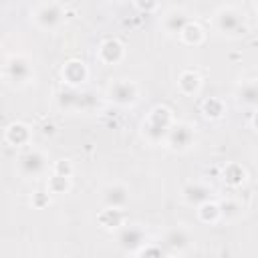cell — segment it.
I'll use <instances>...</instances> for the list:
<instances>
[{
	"instance_id": "obj_10",
	"label": "cell",
	"mask_w": 258,
	"mask_h": 258,
	"mask_svg": "<svg viewBox=\"0 0 258 258\" xmlns=\"http://www.w3.org/2000/svg\"><path fill=\"white\" fill-rule=\"evenodd\" d=\"M187 24H189V18H187V14L181 12V10H171V12L165 16V20H163L165 30H167V32H177V34H181V30H183Z\"/></svg>"
},
{
	"instance_id": "obj_8",
	"label": "cell",
	"mask_w": 258,
	"mask_h": 258,
	"mask_svg": "<svg viewBox=\"0 0 258 258\" xmlns=\"http://www.w3.org/2000/svg\"><path fill=\"white\" fill-rule=\"evenodd\" d=\"M123 56V44L115 38H109L105 42H101L99 46V58L105 62V64H115L119 62Z\"/></svg>"
},
{
	"instance_id": "obj_1",
	"label": "cell",
	"mask_w": 258,
	"mask_h": 258,
	"mask_svg": "<svg viewBox=\"0 0 258 258\" xmlns=\"http://www.w3.org/2000/svg\"><path fill=\"white\" fill-rule=\"evenodd\" d=\"M169 129H171V111L165 107H155L149 113L147 121L143 123V133L153 143L159 141L161 137H167Z\"/></svg>"
},
{
	"instance_id": "obj_19",
	"label": "cell",
	"mask_w": 258,
	"mask_h": 258,
	"mask_svg": "<svg viewBox=\"0 0 258 258\" xmlns=\"http://www.w3.org/2000/svg\"><path fill=\"white\" fill-rule=\"evenodd\" d=\"M224 179H226L228 183H232V185H238V183L244 181V169H242L240 165L232 163V165H228V169L224 171Z\"/></svg>"
},
{
	"instance_id": "obj_5",
	"label": "cell",
	"mask_w": 258,
	"mask_h": 258,
	"mask_svg": "<svg viewBox=\"0 0 258 258\" xmlns=\"http://www.w3.org/2000/svg\"><path fill=\"white\" fill-rule=\"evenodd\" d=\"M4 71H6V79L12 81V83H18V85L26 83L30 79V75H32V69H30L28 60L24 56H16V54L6 60Z\"/></svg>"
},
{
	"instance_id": "obj_14",
	"label": "cell",
	"mask_w": 258,
	"mask_h": 258,
	"mask_svg": "<svg viewBox=\"0 0 258 258\" xmlns=\"http://www.w3.org/2000/svg\"><path fill=\"white\" fill-rule=\"evenodd\" d=\"M28 127L22 125V123H12L8 129H6V141L12 143V145H22L28 141Z\"/></svg>"
},
{
	"instance_id": "obj_13",
	"label": "cell",
	"mask_w": 258,
	"mask_h": 258,
	"mask_svg": "<svg viewBox=\"0 0 258 258\" xmlns=\"http://www.w3.org/2000/svg\"><path fill=\"white\" fill-rule=\"evenodd\" d=\"M238 101L248 107H258V81H248L238 91Z\"/></svg>"
},
{
	"instance_id": "obj_7",
	"label": "cell",
	"mask_w": 258,
	"mask_h": 258,
	"mask_svg": "<svg viewBox=\"0 0 258 258\" xmlns=\"http://www.w3.org/2000/svg\"><path fill=\"white\" fill-rule=\"evenodd\" d=\"M194 141V133L187 125H173L167 133V143L173 149H187Z\"/></svg>"
},
{
	"instance_id": "obj_17",
	"label": "cell",
	"mask_w": 258,
	"mask_h": 258,
	"mask_svg": "<svg viewBox=\"0 0 258 258\" xmlns=\"http://www.w3.org/2000/svg\"><path fill=\"white\" fill-rule=\"evenodd\" d=\"M187 236H185V232L183 230H171V232H167V236H165V244L169 246V248H177V250H181V248H185L187 246Z\"/></svg>"
},
{
	"instance_id": "obj_2",
	"label": "cell",
	"mask_w": 258,
	"mask_h": 258,
	"mask_svg": "<svg viewBox=\"0 0 258 258\" xmlns=\"http://www.w3.org/2000/svg\"><path fill=\"white\" fill-rule=\"evenodd\" d=\"M216 26L224 34H236V32H240L244 28L242 14L238 10H234V8H222L216 14Z\"/></svg>"
},
{
	"instance_id": "obj_22",
	"label": "cell",
	"mask_w": 258,
	"mask_h": 258,
	"mask_svg": "<svg viewBox=\"0 0 258 258\" xmlns=\"http://www.w3.org/2000/svg\"><path fill=\"white\" fill-rule=\"evenodd\" d=\"M56 173H58V175H67V177H69V175H71V165H69L64 159H62V161H58V163H56Z\"/></svg>"
},
{
	"instance_id": "obj_9",
	"label": "cell",
	"mask_w": 258,
	"mask_h": 258,
	"mask_svg": "<svg viewBox=\"0 0 258 258\" xmlns=\"http://www.w3.org/2000/svg\"><path fill=\"white\" fill-rule=\"evenodd\" d=\"M127 200H129V191H127V187H123L119 183L109 185V187L103 189V202L109 208H119L121 210L127 204Z\"/></svg>"
},
{
	"instance_id": "obj_6",
	"label": "cell",
	"mask_w": 258,
	"mask_h": 258,
	"mask_svg": "<svg viewBox=\"0 0 258 258\" xmlns=\"http://www.w3.org/2000/svg\"><path fill=\"white\" fill-rule=\"evenodd\" d=\"M109 97H111V101H115L119 105H131L137 99V87H135V83L125 81V79L123 81H117V83L111 85Z\"/></svg>"
},
{
	"instance_id": "obj_23",
	"label": "cell",
	"mask_w": 258,
	"mask_h": 258,
	"mask_svg": "<svg viewBox=\"0 0 258 258\" xmlns=\"http://www.w3.org/2000/svg\"><path fill=\"white\" fill-rule=\"evenodd\" d=\"M137 4H139V8L141 10H151V8H155V0H137Z\"/></svg>"
},
{
	"instance_id": "obj_12",
	"label": "cell",
	"mask_w": 258,
	"mask_h": 258,
	"mask_svg": "<svg viewBox=\"0 0 258 258\" xmlns=\"http://www.w3.org/2000/svg\"><path fill=\"white\" fill-rule=\"evenodd\" d=\"M62 77L71 83V85H77V83H83V79L87 77V69L83 62L79 60H69L64 67H62Z\"/></svg>"
},
{
	"instance_id": "obj_11",
	"label": "cell",
	"mask_w": 258,
	"mask_h": 258,
	"mask_svg": "<svg viewBox=\"0 0 258 258\" xmlns=\"http://www.w3.org/2000/svg\"><path fill=\"white\" fill-rule=\"evenodd\" d=\"M119 244L125 248V250H135L139 244H143V232L139 228H123L121 234H119Z\"/></svg>"
},
{
	"instance_id": "obj_21",
	"label": "cell",
	"mask_w": 258,
	"mask_h": 258,
	"mask_svg": "<svg viewBox=\"0 0 258 258\" xmlns=\"http://www.w3.org/2000/svg\"><path fill=\"white\" fill-rule=\"evenodd\" d=\"M181 36L187 40V42H200L202 40V28L198 24H187L183 30H181Z\"/></svg>"
},
{
	"instance_id": "obj_15",
	"label": "cell",
	"mask_w": 258,
	"mask_h": 258,
	"mask_svg": "<svg viewBox=\"0 0 258 258\" xmlns=\"http://www.w3.org/2000/svg\"><path fill=\"white\" fill-rule=\"evenodd\" d=\"M183 196L189 204H204L210 200V189L206 185H200V183H191L183 189Z\"/></svg>"
},
{
	"instance_id": "obj_24",
	"label": "cell",
	"mask_w": 258,
	"mask_h": 258,
	"mask_svg": "<svg viewBox=\"0 0 258 258\" xmlns=\"http://www.w3.org/2000/svg\"><path fill=\"white\" fill-rule=\"evenodd\" d=\"M256 8H258V0H256Z\"/></svg>"
},
{
	"instance_id": "obj_3",
	"label": "cell",
	"mask_w": 258,
	"mask_h": 258,
	"mask_svg": "<svg viewBox=\"0 0 258 258\" xmlns=\"http://www.w3.org/2000/svg\"><path fill=\"white\" fill-rule=\"evenodd\" d=\"M44 167H46L44 155H42L40 151H34V149L22 153L20 159H18V169H20V173H22V175H28V177L40 175V173L44 171Z\"/></svg>"
},
{
	"instance_id": "obj_4",
	"label": "cell",
	"mask_w": 258,
	"mask_h": 258,
	"mask_svg": "<svg viewBox=\"0 0 258 258\" xmlns=\"http://www.w3.org/2000/svg\"><path fill=\"white\" fill-rule=\"evenodd\" d=\"M62 10L58 4H42L40 8H36L34 12V22L40 26V28H56L60 22H62Z\"/></svg>"
},
{
	"instance_id": "obj_18",
	"label": "cell",
	"mask_w": 258,
	"mask_h": 258,
	"mask_svg": "<svg viewBox=\"0 0 258 258\" xmlns=\"http://www.w3.org/2000/svg\"><path fill=\"white\" fill-rule=\"evenodd\" d=\"M202 109H204V115L206 117H212V119H218L224 113V105H222L220 99H208V101H204Z\"/></svg>"
},
{
	"instance_id": "obj_20",
	"label": "cell",
	"mask_w": 258,
	"mask_h": 258,
	"mask_svg": "<svg viewBox=\"0 0 258 258\" xmlns=\"http://www.w3.org/2000/svg\"><path fill=\"white\" fill-rule=\"evenodd\" d=\"M48 187H50L52 194H62V191L69 187V177L54 173V175L50 177V181H48Z\"/></svg>"
},
{
	"instance_id": "obj_16",
	"label": "cell",
	"mask_w": 258,
	"mask_h": 258,
	"mask_svg": "<svg viewBox=\"0 0 258 258\" xmlns=\"http://www.w3.org/2000/svg\"><path fill=\"white\" fill-rule=\"evenodd\" d=\"M177 85H179V89H181L185 95H191V93H196L198 87H200V77H198L196 73H191V71H185V73H181Z\"/></svg>"
}]
</instances>
